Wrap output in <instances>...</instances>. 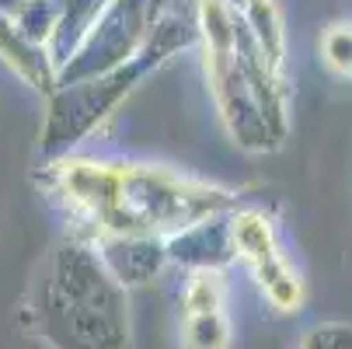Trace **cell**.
<instances>
[{
  "instance_id": "obj_1",
  "label": "cell",
  "mask_w": 352,
  "mask_h": 349,
  "mask_svg": "<svg viewBox=\"0 0 352 349\" xmlns=\"http://www.w3.org/2000/svg\"><path fill=\"white\" fill-rule=\"evenodd\" d=\"M42 189L87 227L102 234H154L168 237L203 217L227 213L237 195L150 165H109L91 158H60L45 168Z\"/></svg>"
},
{
  "instance_id": "obj_2",
  "label": "cell",
  "mask_w": 352,
  "mask_h": 349,
  "mask_svg": "<svg viewBox=\"0 0 352 349\" xmlns=\"http://www.w3.org/2000/svg\"><path fill=\"white\" fill-rule=\"evenodd\" d=\"M45 335L60 349H122L126 297L122 283L105 269L84 241H67L49 269L42 297Z\"/></svg>"
},
{
  "instance_id": "obj_3",
  "label": "cell",
  "mask_w": 352,
  "mask_h": 349,
  "mask_svg": "<svg viewBox=\"0 0 352 349\" xmlns=\"http://www.w3.org/2000/svg\"><path fill=\"white\" fill-rule=\"evenodd\" d=\"M164 60L150 45H140V53L105 74L74 81V84H56L49 91V112L42 126V151L45 154H63L74 143H80L98 123H102L122 98L140 84L143 74L161 67Z\"/></svg>"
},
{
  "instance_id": "obj_4",
  "label": "cell",
  "mask_w": 352,
  "mask_h": 349,
  "mask_svg": "<svg viewBox=\"0 0 352 349\" xmlns=\"http://www.w3.org/2000/svg\"><path fill=\"white\" fill-rule=\"evenodd\" d=\"M146 0H105L70 49V56L56 67V84L87 81L133 60L146 39Z\"/></svg>"
},
{
  "instance_id": "obj_5",
  "label": "cell",
  "mask_w": 352,
  "mask_h": 349,
  "mask_svg": "<svg viewBox=\"0 0 352 349\" xmlns=\"http://www.w3.org/2000/svg\"><path fill=\"white\" fill-rule=\"evenodd\" d=\"M230 244H234V259H244L251 273L258 276L265 297L279 311H296L304 301V286H300L296 273L279 252V241L272 231V220L262 210L251 207H234L230 210Z\"/></svg>"
},
{
  "instance_id": "obj_6",
  "label": "cell",
  "mask_w": 352,
  "mask_h": 349,
  "mask_svg": "<svg viewBox=\"0 0 352 349\" xmlns=\"http://www.w3.org/2000/svg\"><path fill=\"white\" fill-rule=\"evenodd\" d=\"M94 252L105 262V269L122 283H146L164 262H168V244L154 234H102L94 237Z\"/></svg>"
},
{
  "instance_id": "obj_7",
  "label": "cell",
  "mask_w": 352,
  "mask_h": 349,
  "mask_svg": "<svg viewBox=\"0 0 352 349\" xmlns=\"http://www.w3.org/2000/svg\"><path fill=\"white\" fill-rule=\"evenodd\" d=\"M0 56H4L32 87H38L45 94L56 87V63L49 56V49L25 39L8 14H0Z\"/></svg>"
},
{
  "instance_id": "obj_8",
  "label": "cell",
  "mask_w": 352,
  "mask_h": 349,
  "mask_svg": "<svg viewBox=\"0 0 352 349\" xmlns=\"http://www.w3.org/2000/svg\"><path fill=\"white\" fill-rule=\"evenodd\" d=\"M248 35L255 39L258 53L265 56V63L283 77V60H286V28H283V14L276 8V0H248L237 11Z\"/></svg>"
},
{
  "instance_id": "obj_9",
  "label": "cell",
  "mask_w": 352,
  "mask_h": 349,
  "mask_svg": "<svg viewBox=\"0 0 352 349\" xmlns=\"http://www.w3.org/2000/svg\"><path fill=\"white\" fill-rule=\"evenodd\" d=\"M185 349H230V325L223 308L185 315Z\"/></svg>"
},
{
  "instance_id": "obj_10",
  "label": "cell",
  "mask_w": 352,
  "mask_h": 349,
  "mask_svg": "<svg viewBox=\"0 0 352 349\" xmlns=\"http://www.w3.org/2000/svg\"><path fill=\"white\" fill-rule=\"evenodd\" d=\"M321 60L328 63L331 74L352 77V25L338 21L321 35Z\"/></svg>"
},
{
  "instance_id": "obj_11",
  "label": "cell",
  "mask_w": 352,
  "mask_h": 349,
  "mask_svg": "<svg viewBox=\"0 0 352 349\" xmlns=\"http://www.w3.org/2000/svg\"><path fill=\"white\" fill-rule=\"evenodd\" d=\"M300 349H352V325H321L307 332Z\"/></svg>"
},
{
  "instance_id": "obj_12",
  "label": "cell",
  "mask_w": 352,
  "mask_h": 349,
  "mask_svg": "<svg viewBox=\"0 0 352 349\" xmlns=\"http://www.w3.org/2000/svg\"><path fill=\"white\" fill-rule=\"evenodd\" d=\"M223 4H227V8H234V11H241V8L248 4V0H223Z\"/></svg>"
}]
</instances>
